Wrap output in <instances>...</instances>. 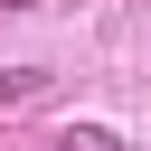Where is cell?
<instances>
[{"mask_svg":"<svg viewBox=\"0 0 151 151\" xmlns=\"http://www.w3.org/2000/svg\"><path fill=\"white\" fill-rule=\"evenodd\" d=\"M57 151H123V142H113L104 123H66V132H57Z\"/></svg>","mask_w":151,"mask_h":151,"instance_id":"cell-1","label":"cell"}]
</instances>
